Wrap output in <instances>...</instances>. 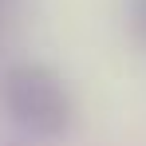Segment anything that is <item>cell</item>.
<instances>
[{
  "label": "cell",
  "mask_w": 146,
  "mask_h": 146,
  "mask_svg": "<svg viewBox=\"0 0 146 146\" xmlns=\"http://www.w3.org/2000/svg\"><path fill=\"white\" fill-rule=\"evenodd\" d=\"M8 107L32 130H59L67 122V95L40 67H20L8 75Z\"/></svg>",
  "instance_id": "cell-1"
},
{
  "label": "cell",
  "mask_w": 146,
  "mask_h": 146,
  "mask_svg": "<svg viewBox=\"0 0 146 146\" xmlns=\"http://www.w3.org/2000/svg\"><path fill=\"white\" fill-rule=\"evenodd\" d=\"M138 24H142V32H146V0H138Z\"/></svg>",
  "instance_id": "cell-2"
}]
</instances>
